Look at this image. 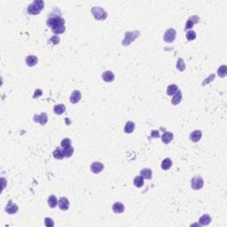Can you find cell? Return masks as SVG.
<instances>
[{
    "label": "cell",
    "mask_w": 227,
    "mask_h": 227,
    "mask_svg": "<svg viewBox=\"0 0 227 227\" xmlns=\"http://www.w3.org/2000/svg\"><path fill=\"white\" fill-rule=\"evenodd\" d=\"M47 26L52 29V31L55 35H59L65 32V20L63 18L58 15H52L48 18Z\"/></svg>",
    "instance_id": "obj_1"
},
{
    "label": "cell",
    "mask_w": 227,
    "mask_h": 227,
    "mask_svg": "<svg viewBox=\"0 0 227 227\" xmlns=\"http://www.w3.org/2000/svg\"><path fill=\"white\" fill-rule=\"evenodd\" d=\"M44 6V2L42 0H35L32 4L28 6V13L31 15L38 14Z\"/></svg>",
    "instance_id": "obj_2"
},
{
    "label": "cell",
    "mask_w": 227,
    "mask_h": 227,
    "mask_svg": "<svg viewBox=\"0 0 227 227\" xmlns=\"http://www.w3.org/2000/svg\"><path fill=\"white\" fill-rule=\"evenodd\" d=\"M140 36V32L138 30H135V31H128L125 33V37H124V39L123 40L122 44L124 46H127V45H130L133 41L138 38Z\"/></svg>",
    "instance_id": "obj_3"
},
{
    "label": "cell",
    "mask_w": 227,
    "mask_h": 227,
    "mask_svg": "<svg viewBox=\"0 0 227 227\" xmlns=\"http://www.w3.org/2000/svg\"><path fill=\"white\" fill-rule=\"evenodd\" d=\"M92 14L97 20H104L107 17V13L101 7L95 6L92 8Z\"/></svg>",
    "instance_id": "obj_4"
},
{
    "label": "cell",
    "mask_w": 227,
    "mask_h": 227,
    "mask_svg": "<svg viewBox=\"0 0 227 227\" xmlns=\"http://www.w3.org/2000/svg\"><path fill=\"white\" fill-rule=\"evenodd\" d=\"M204 186V181L201 177H194L191 181V186L193 190L201 189Z\"/></svg>",
    "instance_id": "obj_5"
},
{
    "label": "cell",
    "mask_w": 227,
    "mask_h": 227,
    "mask_svg": "<svg viewBox=\"0 0 227 227\" xmlns=\"http://www.w3.org/2000/svg\"><path fill=\"white\" fill-rule=\"evenodd\" d=\"M176 36H177V33H176V30L172 28H170L169 29H167L164 33V36H163V39L166 43H172L175 39H176Z\"/></svg>",
    "instance_id": "obj_6"
},
{
    "label": "cell",
    "mask_w": 227,
    "mask_h": 227,
    "mask_svg": "<svg viewBox=\"0 0 227 227\" xmlns=\"http://www.w3.org/2000/svg\"><path fill=\"white\" fill-rule=\"evenodd\" d=\"M33 120H34L35 123H39L41 125H44V124H46V123L48 121L47 114L41 113V114H39V115L36 114V115H34Z\"/></svg>",
    "instance_id": "obj_7"
},
{
    "label": "cell",
    "mask_w": 227,
    "mask_h": 227,
    "mask_svg": "<svg viewBox=\"0 0 227 227\" xmlns=\"http://www.w3.org/2000/svg\"><path fill=\"white\" fill-rule=\"evenodd\" d=\"M199 21H200V18L197 15L191 16L189 19L187 20V21H186V25L185 30H189V29H191L194 26V24L198 23Z\"/></svg>",
    "instance_id": "obj_8"
},
{
    "label": "cell",
    "mask_w": 227,
    "mask_h": 227,
    "mask_svg": "<svg viewBox=\"0 0 227 227\" xmlns=\"http://www.w3.org/2000/svg\"><path fill=\"white\" fill-rule=\"evenodd\" d=\"M18 206L15 204V203H14L12 201H10L8 203H7V205H6V207H5V211L8 213V214H10V215H14V214H16L17 212H18Z\"/></svg>",
    "instance_id": "obj_9"
},
{
    "label": "cell",
    "mask_w": 227,
    "mask_h": 227,
    "mask_svg": "<svg viewBox=\"0 0 227 227\" xmlns=\"http://www.w3.org/2000/svg\"><path fill=\"white\" fill-rule=\"evenodd\" d=\"M58 205H59V208L61 210H68L69 208V201H68V198L61 197V198H59V200L58 201Z\"/></svg>",
    "instance_id": "obj_10"
},
{
    "label": "cell",
    "mask_w": 227,
    "mask_h": 227,
    "mask_svg": "<svg viewBox=\"0 0 227 227\" xmlns=\"http://www.w3.org/2000/svg\"><path fill=\"white\" fill-rule=\"evenodd\" d=\"M103 170H104V165L99 162H95L91 165V170L95 174L100 173Z\"/></svg>",
    "instance_id": "obj_11"
},
{
    "label": "cell",
    "mask_w": 227,
    "mask_h": 227,
    "mask_svg": "<svg viewBox=\"0 0 227 227\" xmlns=\"http://www.w3.org/2000/svg\"><path fill=\"white\" fill-rule=\"evenodd\" d=\"M182 97H183L182 92H181L180 90H178L175 94L173 95V98H172V99H171L172 105H174V106L178 105V104L181 102V100H182Z\"/></svg>",
    "instance_id": "obj_12"
},
{
    "label": "cell",
    "mask_w": 227,
    "mask_h": 227,
    "mask_svg": "<svg viewBox=\"0 0 227 227\" xmlns=\"http://www.w3.org/2000/svg\"><path fill=\"white\" fill-rule=\"evenodd\" d=\"M81 98H82V94H81V92L80 91H74L73 92V93L71 94L70 96V102L72 103V104H76V103H78L79 101H80V99H81Z\"/></svg>",
    "instance_id": "obj_13"
},
{
    "label": "cell",
    "mask_w": 227,
    "mask_h": 227,
    "mask_svg": "<svg viewBox=\"0 0 227 227\" xmlns=\"http://www.w3.org/2000/svg\"><path fill=\"white\" fill-rule=\"evenodd\" d=\"M201 137H202V132L201 131H193L190 134V139L194 143L198 142L201 138Z\"/></svg>",
    "instance_id": "obj_14"
},
{
    "label": "cell",
    "mask_w": 227,
    "mask_h": 227,
    "mask_svg": "<svg viewBox=\"0 0 227 227\" xmlns=\"http://www.w3.org/2000/svg\"><path fill=\"white\" fill-rule=\"evenodd\" d=\"M102 79L107 82V83H111L114 80V75L112 71H105L103 74H102Z\"/></svg>",
    "instance_id": "obj_15"
},
{
    "label": "cell",
    "mask_w": 227,
    "mask_h": 227,
    "mask_svg": "<svg viewBox=\"0 0 227 227\" xmlns=\"http://www.w3.org/2000/svg\"><path fill=\"white\" fill-rule=\"evenodd\" d=\"M38 62V57L35 55H29L26 58V63L29 67H34Z\"/></svg>",
    "instance_id": "obj_16"
},
{
    "label": "cell",
    "mask_w": 227,
    "mask_h": 227,
    "mask_svg": "<svg viewBox=\"0 0 227 227\" xmlns=\"http://www.w3.org/2000/svg\"><path fill=\"white\" fill-rule=\"evenodd\" d=\"M173 137H174L173 133L165 132L162 135V142H163L164 144H169V143H170V142L172 141Z\"/></svg>",
    "instance_id": "obj_17"
},
{
    "label": "cell",
    "mask_w": 227,
    "mask_h": 227,
    "mask_svg": "<svg viewBox=\"0 0 227 227\" xmlns=\"http://www.w3.org/2000/svg\"><path fill=\"white\" fill-rule=\"evenodd\" d=\"M124 205L121 202H115L113 205V210L115 214H121L124 211Z\"/></svg>",
    "instance_id": "obj_18"
},
{
    "label": "cell",
    "mask_w": 227,
    "mask_h": 227,
    "mask_svg": "<svg viewBox=\"0 0 227 227\" xmlns=\"http://www.w3.org/2000/svg\"><path fill=\"white\" fill-rule=\"evenodd\" d=\"M140 176L145 179H152L153 172L150 169H142L140 170Z\"/></svg>",
    "instance_id": "obj_19"
},
{
    "label": "cell",
    "mask_w": 227,
    "mask_h": 227,
    "mask_svg": "<svg viewBox=\"0 0 227 227\" xmlns=\"http://www.w3.org/2000/svg\"><path fill=\"white\" fill-rule=\"evenodd\" d=\"M199 221H200V224L201 225H208L211 222V217L208 215H203L202 216L200 217Z\"/></svg>",
    "instance_id": "obj_20"
},
{
    "label": "cell",
    "mask_w": 227,
    "mask_h": 227,
    "mask_svg": "<svg viewBox=\"0 0 227 227\" xmlns=\"http://www.w3.org/2000/svg\"><path fill=\"white\" fill-rule=\"evenodd\" d=\"M53 111H54V113L56 114H59H59H62L66 111V107H65V105H63V104H59V105L54 106Z\"/></svg>",
    "instance_id": "obj_21"
},
{
    "label": "cell",
    "mask_w": 227,
    "mask_h": 227,
    "mask_svg": "<svg viewBox=\"0 0 227 227\" xmlns=\"http://www.w3.org/2000/svg\"><path fill=\"white\" fill-rule=\"evenodd\" d=\"M171 166H172V161L170 160V158L164 159V160L162 161V165H161L162 169L164 170H169Z\"/></svg>",
    "instance_id": "obj_22"
},
{
    "label": "cell",
    "mask_w": 227,
    "mask_h": 227,
    "mask_svg": "<svg viewBox=\"0 0 227 227\" xmlns=\"http://www.w3.org/2000/svg\"><path fill=\"white\" fill-rule=\"evenodd\" d=\"M133 184L137 187H142L144 186V178L141 176H138L134 178Z\"/></svg>",
    "instance_id": "obj_23"
},
{
    "label": "cell",
    "mask_w": 227,
    "mask_h": 227,
    "mask_svg": "<svg viewBox=\"0 0 227 227\" xmlns=\"http://www.w3.org/2000/svg\"><path fill=\"white\" fill-rule=\"evenodd\" d=\"M47 202H48V205L50 206V208H55V207L57 206V203H58V200H57L56 196H54V195H51V196H49Z\"/></svg>",
    "instance_id": "obj_24"
},
{
    "label": "cell",
    "mask_w": 227,
    "mask_h": 227,
    "mask_svg": "<svg viewBox=\"0 0 227 227\" xmlns=\"http://www.w3.org/2000/svg\"><path fill=\"white\" fill-rule=\"evenodd\" d=\"M134 129H135V123L132 122H128V123H126V124L124 126V132L130 134V133L133 132Z\"/></svg>",
    "instance_id": "obj_25"
},
{
    "label": "cell",
    "mask_w": 227,
    "mask_h": 227,
    "mask_svg": "<svg viewBox=\"0 0 227 227\" xmlns=\"http://www.w3.org/2000/svg\"><path fill=\"white\" fill-rule=\"evenodd\" d=\"M53 157L57 160H62L65 156L63 153V149H60L59 147H57L53 152Z\"/></svg>",
    "instance_id": "obj_26"
},
{
    "label": "cell",
    "mask_w": 227,
    "mask_h": 227,
    "mask_svg": "<svg viewBox=\"0 0 227 227\" xmlns=\"http://www.w3.org/2000/svg\"><path fill=\"white\" fill-rule=\"evenodd\" d=\"M177 91H178L177 85H176V84H170L167 88V94L169 95V96H172V95L175 94Z\"/></svg>",
    "instance_id": "obj_27"
},
{
    "label": "cell",
    "mask_w": 227,
    "mask_h": 227,
    "mask_svg": "<svg viewBox=\"0 0 227 227\" xmlns=\"http://www.w3.org/2000/svg\"><path fill=\"white\" fill-rule=\"evenodd\" d=\"M73 153H74V148H73V147H72V146L63 149V153H64V156H65L66 158H69V157H71V156H72V154H73Z\"/></svg>",
    "instance_id": "obj_28"
},
{
    "label": "cell",
    "mask_w": 227,
    "mask_h": 227,
    "mask_svg": "<svg viewBox=\"0 0 227 227\" xmlns=\"http://www.w3.org/2000/svg\"><path fill=\"white\" fill-rule=\"evenodd\" d=\"M177 68L179 70V71H184L186 69V64H185V61L183 60V59H177Z\"/></svg>",
    "instance_id": "obj_29"
},
{
    "label": "cell",
    "mask_w": 227,
    "mask_h": 227,
    "mask_svg": "<svg viewBox=\"0 0 227 227\" xmlns=\"http://www.w3.org/2000/svg\"><path fill=\"white\" fill-rule=\"evenodd\" d=\"M217 74H218V76H220V77H222V78H224L225 76H226V74H227L226 66H225V65L221 66V67L218 68V70H217Z\"/></svg>",
    "instance_id": "obj_30"
},
{
    "label": "cell",
    "mask_w": 227,
    "mask_h": 227,
    "mask_svg": "<svg viewBox=\"0 0 227 227\" xmlns=\"http://www.w3.org/2000/svg\"><path fill=\"white\" fill-rule=\"evenodd\" d=\"M60 147L64 149V148H67L68 147H71V140L69 138H64L62 139L61 143H60Z\"/></svg>",
    "instance_id": "obj_31"
},
{
    "label": "cell",
    "mask_w": 227,
    "mask_h": 227,
    "mask_svg": "<svg viewBox=\"0 0 227 227\" xmlns=\"http://www.w3.org/2000/svg\"><path fill=\"white\" fill-rule=\"evenodd\" d=\"M186 37V39L189 40V41L194 40L196 38V33L193 30H189V31H187Z\"/></svg>",
    "instance_id": "obj_32"
},
{
    "label": "cell",
    "mask_w": 227,
    "mask_h": 227,
    "mask_svg": "<svg viewBox=\"0 0 227 227\" xmlns=\"http://www.w3.org/2000/svg\"><path fill=\"white\" fill-rule=\"evenodd\" d=\"M44 225H45V226L52 227L54 225V223H53V219H52V218L46 217V218L44 219Z\"/></svg>",
    "instance_id": "obj_33"
},
{
    "label": "cell",
    "mask_w": 227,
    "mask_h": 227,
    "mask_svg": "<svg viewBox=\"0 0 227 227\" xmlns=\"http://www.w3.org/2000/svg\"><path fill=\"white\" fill-rule=\"evenodd\" d=\"M43 94V91L40 90V89H37L35 92H34V94H33V98H38V97L42 96Z\"/></svg>",
    "instance_id": "obj_34"
},
{
    "label": "cell",
    "mask_w": 227,
    "mask_h": 227,
    "mask_svg": "<svg viewBox=\"0 0 227 227\" xmlns=\"http://www.w3.org/2000/svg\"><path fill=\"white\" fill-rule=\"evenodd\" d=\"M50 42L53 43V44H57L59 42V37H57V36H54V37H53V38H51Z\"/></svg>",
    "instance_id": "obj_35"
},
{
    "label": "cell",
    "mask_w": 227,
    "mask_h": 227,
    "mask_svg": "<svg viewBox=\"0 0 227 227\" xmlns=\"http://www.w3.org/2000/svg\"><path fill=\"white\" fill-rule=\"evenodd\" d=\"M152 137L153 138H159L160 134H159V131H152Z\"/></svg>",
    "instance_id": "obj_36"
},
{
    "label": "cell",
    "mask_w": 227,
    "mask_h": 227,
    "mask_svg": "<svg viewBox=\"0 0 227 227\" xmlns=\"http://www.w3.org/2000/svg\"><path fill=\"white\" fill-rule=\"evenodd\" d=\"M208 78H209V79H208V81H204V82H203L202 85H205V83H208L209 81H211V80H214V78H215V75H214V74H213V75H210V76H209Z\"/></svg>",
    "instance_id": "obj_37"
}]
</instances>
